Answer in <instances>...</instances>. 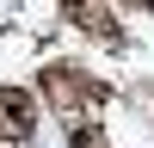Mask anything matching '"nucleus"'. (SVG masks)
Listing matches in <instances>:
<instances>
[{
  "label": "nucleus",
  "instance_id": "1",
  "mask_svg": "<svg viewBox=\"0 0 154 148\" xmlns=\"http://www.w3.org/2000/svg\"><path fill=\"white\" fill-rule=\"evenodd\" d=\"M68 6H74V12H80V19H86V25H93V31H105V12H99V0H68Z\"/></svg>",
  "mask_w": 154,
  "mask_h": 148
}]
</instances>
